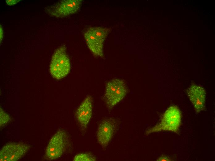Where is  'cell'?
<instances>
[{
  "mask_svg": "<svg viewBox=\"0 0 215 161\" xmlns=\"http://www.w3.org/2000/svg\"><path fill=\"white\" fill-rule=\"evenodd\" d=\"M127 89L124 81L114 79L106 85L104 98L109 108H111L120 102L126 96Z\"/></svg>",
  "mask_w": 215,
  "mask_h": 161,
  "instance_id": "obj_4",
  "label": "cell"
},
{
  "mask_svg": "<svg viewBox=\"0 0 215 161\" xmlns=\"http://www.w3.org/2000/svg\"><path fill=\"white\" fill-rule=\"evenodd\" d=\"M95 158L92 155L86 153H80L76 155L73 159L75 161H94Z\"/></svg>",
  "mask_w": 215,
  "mask_h": 161,
  "instance_id": "obj_11",
  "label": "cell"
},
{
  "mask_svg": "<svg viewBox=\"0 0 215 161\" xmlns=\"http://www.w3.org/2000/svg\"><path fill=\"white\" fill-rule=\"evenodd\" d=\"M20 0H6V2L9 5H12L17 3Z\"/></svg>",
  "mask_w": 215,
  "mask_h": 161,
  "instance_id": "obj_14",
  "label": "cell"
},
{
  "mask_svg": "<svg viewBox=\"0 0 215 161\" xmlns=\"http://www.w3.org/2000/svg\"><path fill=\"white\" fill-rule=\"evenodd\" d=\"M66 48L62 46L54 53L50 63L49 71L52 76L59 80L65 76L70 72V65L65 52Z\"/></svg>",
  "mask_w": 215,
  "mask_h": 161,
  "instance_id": "obj_3",
  "label": "cell"
},
{
  "mask_svg": "<svg viewBox=\"0 0 215 161\" xmlns=\"http://www.w3.org/2000/svg\"><path fill=\"white\" fill-rule=\"evenodd\" d=\"M92 98L86 97L80 105L76 112V116L81 127L85 128L91 118L92 112Z\"/></svg>",
  "mask_w": 215,
  "mask_h": 161,
  "instance_id": "obj_9",
  "label": "cell"
},
{
  "mask_svg": "<svg viewBox=\"0 0 215 161\" xmlns=\"http://www.w3.org/2000/svg\"><path fill=\"white\" fill-rule=\"evenodd\" d=\"M30 146L27 144L10 143L5 145L0 152L1 161H15L20 159L29 150Z\"/></svg>",
  "mask_w": 215,
  "mask_h": 161,
  "instance_id": "obj_6",
  "label": "cell"
},
{
  "mask_svg": "<svg viewBox=\"0 0 215 161\" xmlns=\"http://www.w3.org/2000/svg\"><path fill=\"white\" fill-rule=\"evenodd\" d=\"M3 31L2 28L0 27V41H2L3 37Z\"/></svg>",
  "mask_w": 215,
  "mask_h": 161,
  "instance_id": "obj_15",
  "label": "cell"
},
{
  "mask_svg": "<svg viewBox=\"0 0 215 161\" xmlns=\"http://www.w3.org/2000/svg\"><path fill=\"white\" fill-rule=\"evenodd\" d=\"M11 120L10 116L5 112L3 110L0 108V127L4 126L9 122Z\"/></svg>",
  "mask_w": 215,
  "mask_h": 161,
  "instance_id": "obj_12",
  "label": "cell"
},
{
  "mask_svg": "<svg viewBox=\"0 0 215 161\" xmlns=\"http://www.w3.org/2000/svg\"><path fill=\"white\" fill-rule=\"evenodd\" d=\"M158 161H170L171 159L168 157L162 155L159 157L157 160Z\"/></svg>",
  "mask_w": 215,
  "mask_h": 161,
  "instance_id": "obj_13",
  "label": "cell"
},
{
  "mask_svg": "<svg viewBox=\"0 0 215 161\" xmlns=\"http://www.w3.org/2000/svg\"><path fill=\"white\" fill-rule=\"evenodd\" d=\"M114 130V124L110 120H104L99 124L97 136L98 142L102 147L108 146L112 138Z\"/></svg>",
  "mask_w": 215,
  "mask_h": 161,
  "instance_id": "obj_10",
  "label": "cell"
},
{
  "mask_svg": "<svg viewBox=\"0 0 215 161\" xmlns=\"http://www.w3.org/2000/svg\"><path fill=\"white\" fill-rule=\"evenodd\" d=\"M82 0H66L48 6L46 8L50 14L56 17H63L76 12L80 8Z\"/></svg>",
  "mask_w": 215,
  "mask_h": 161,
  "instance_id": "obj_5",
  "label": "cell"
},
{
  "mask_svg": "<svg viewBox=\"0 0 215 161\" xmlns=\"http://www.w3.org/2000/svg\"><path fill=\"white\" fill-rule=\"evenodd\" d=\"M187 95L197 113L205 108L206 92L204 88L194 84H192L187 91Z\"/></svg>",
  "mask_w": 215,
  "mask_h": 161,
  "instance_id": "obj_8",
  "label": "cell"
},
{
  "mask_svg": "<svg viewBox=\"0 0 215 161\" xmlns=\"http://www.w3.org/2000/svg\"><path fill=\"white\" fill-rule=\"evenodd\" d=\"M111 30L110 28L105 27H90L84 32L87 45L94 55L103 57L104 42Z\"/></svg>",
  "mask_w": 215,
  "mask_h": 161,
  "instance_id": "obj_1",
  "label": "cell"
},
{
  "mask_svg": "<svg viewBox=\"0 0 215 161\" xmlns=\"http://www.w3.org/2000/svg\"><path fill=\"white\" fill-rule=\"evenodd\" d=\"M65 132L61 130L52 137L46 150V155L48 159L55 160L61 156L65 150Z\"/></svg>",
  "mask_w": 215,
  "mask_h": 161,
  "instance_id": "obj_7",
  "label": "cell"
},
{
  "mask_svg": "<svg viewBox=\"0 0 215 161\" xmlns=\"http://www.w3.org/2000/svg\"><path fill=\"white\" fill-rule=\"evenodd\" d=\"M181 118L179 108L176 106H171L165 112L160 123L148 130L145 134L148 135L161 131L176 132L180 125Z\"/></svg>",
  "mask_w": 215,
  "mask_h": 161,
  "instance_id": "obj_2",
  "label": "cell"
}]
</instances>
